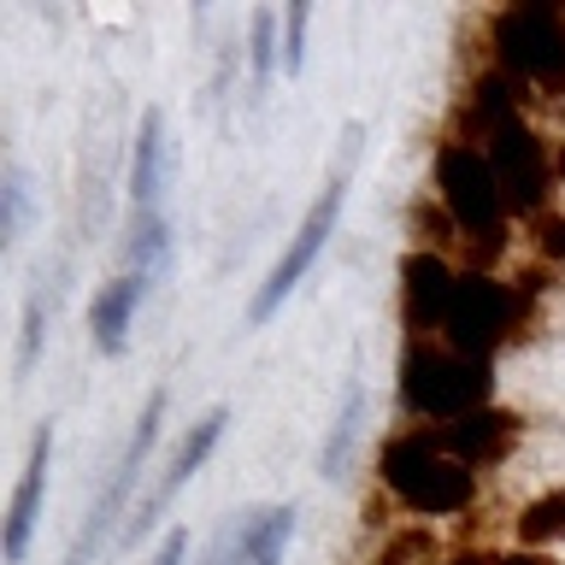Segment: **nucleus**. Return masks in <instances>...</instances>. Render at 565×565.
<instances>
[{"label":"nucleus","mask_w":565,"mask_h":565,"mask_svg":"<svg viewBox=\"0 0 565 565\" xmlns=\"http://www.w3.org/2000/svg\"><path fill=\"white\" fill-rule=\"evenodd\" d=\"M159 424H166V388H153L148 406H141V418H136V430H130V448L118 454L113 483H106V494L95 501V512H88V524H83L77 547H71V565H88V547H100L106 524H113L118 512H124V501H130L136 477H141V466H148V454H153V441H159Z\"/></svg>","instance_id":"nucleus-8"},{"label":"nucleus","mask_w":565,"mask_h":565,"mask_svg":"<svg viewBox=\"0 0 565 565\" xmlns=\"http://www.w3.org/2000/svg\"><path fill=\"white\" fill-rule=\"evenodd\" d=\"M489 47L494 65L512 71L519 83L565 95V7H547V0L501 7L489 18Z\"/></svg>","instance_id":"nucleus-5"},{"label":"nucleus","mask_w":565,"mask_h":565,"mask_svg":"<svg viewBox=\"0 0 565 565\" xmlns=\"http://www.w3.org/2000/svg\"><path fill=\"white\" fill-rule=\"evenodd\" d=\"M171 259V224L166 212H136V242H130V271L159 277Z\"/></svg>","instance_id":"nucleus-16"},{"label":"nucleus","mask_w":565,"mask_h":565,"mask_svg":"<svg viewBox=\"0 0 565 565\" xmlns=\"http://www.w3.org/2000/svg\"><path fill=\"white\" fill-rule=\"evenodd\" d=\"M554 177L565 183V141H559V153H554Z\"/></svg>","instance_id":"nucleus-28"},{"label":"nucleus","mask_w":565,"mask_h":565,"mask_svg":"<svg viewBox=\"0 0 565 565\" xmlns=\"http://www.w3.org/2000/svg\"><path fill=\"white\" fill-rule=\"evenodd\" d=\"M436 201L454 218L459 242L471 247V271H489L507 254V224L512 212L501 201V183L489 171V153L466 136H448L436 148Z\"/></svg>","instance_id":"nucleus-1"},{"label":"nucleus","mask_w":565,"mask_h":565,"mask_svg":"<svg viewBox=\"0 0 565 565\" xmlns=\"http://www.w3.org/2000/svg\"><path fill=\"white\" fill-rule=\"evenodd\" d=\"M47 459H53V436H47V430H35V441H30V459H24V477H18V494H12V512H7V565H18V559L30 554L35 519H42Z\"/></svg>","instance_id":"nucleus-12"},{"label":"nucleus","mask_w":565,"mask_h":565,"mask_svg":"<svg viewBox=\"0 0 565 565\" xmlns=\"http://www.w3.org/2000/svg\"><path fill=\"white\" fill-rule=\"evenodd\" d=\"M524 430V418L519 413H501V406H483V413H471V418H454V424H436L430 441L441 454H454L459 466H494V459H507V448L519 441Z\"/></svg>","instance_id":"nucleus-11"},{"label":"nucleus","mask_w":565,"mask_h":565,"mask_svg":"<svg viewBox=\"0 0 565 565\" xmlns=\"http://www.w3.org/2000/svg\"><path fill=\"white\" fill-rule=\"evenodd\" d=\"M183 554H189V530H171V536L159 542V559L153 565H183Z\"/></svg>","instance_id":"nucleus-25"},{"label":"nucleus","mask_w":565,"mask_h":565,"mask_svg":"<svg viewBox=\"0 0 565 565\" xmlns=\"http://www.w3.org/2000/svg\"><path fill=\"white\" fill-rule=\"evenodd\" d=\"M289 536H295V507L247 512L242 530H236V565H277Z\"/></svg>","instance_id":"nucleus-15"},{"label":"nucleus","mask_w":565,"mask_h":565,"mask_svg":"<svg viewBox=\"0 0 565 565\" xmlns=\"http://www.w3.org/2000/svg\"><path fill=\"white\" fill-rule=\"evenodd\" d=\"M307 7H289V12H282V24H289V47H282V71H289V77H295V71L300 65H307Z\"/></svg>","instance_id":"nucleus-22"},{"label":"nucleus","mask_w":565,"mask_h":565,"mask_svg":"<svg viewBox=\"0 0 565 565\" xmlns=\"http://www.w3.org/2000/svg\"><path fill=\"white\" fill-rule=\"evenodd\" d=\"M35 353H42V295H30L24 307V348H18V377L35 371Z\"/></svg>","instance_id":"nucleus-23"},{"label":"nucleus","mask_w":565,"mask_h":565,"mask_svg":"<svg viewBox=\"0 0 565 565\" xmlns=\"http://www.w3.org/2000/svg\"><path fill=\"white\" fill-rule=\"evenodd\" d=\"M559 536H565V489H547L519 512V542L542 547V542H559Z\"/></svg>","instance_id":"nucleus-17"},{"label":"nucleus","mask_w":565,"mask_h":565,"mask_svg":"<svg viewBox=\"0 0 565 565\" xmlns=\"http://www.w3.org/2000/svg\"><path fill=\"white\" fill-rule=\"evenodd\" d=\"M0 201H7V242H18V230H24V171L7 166V189H0Z\"/></svg>","instance_id":"nucleus-24"},{"label":"nucleus","mask_w":565,"mask_h":565,"mask_svg":"<svg viewBox=\"0 0 565 565\" xmlns=\"http://www.w3.org/2000/svg\"><path fill=\"white\" fill-rule=\"evenodd\" d=\"M141 289H148V277L124 271L118 282H106V289L95 295V307H88V330H95L100 353H124V330H130V312H136Z\"/></svg>","instance_id":"nucleus-13"},{"label":"nucleus","mask_w":565,"mask_h":565,"mask_svg":"<svg viewBox=\"0 0 565 565\" xmlns=\"http://www.w3.org/2000/svg\"><path fill=\"white\" fill-rule=\"evenodd\" d=\"M441 565H494V559H483V554H454V559H441Z\"/></svg>","instance_id":"nucleus-27"},{"label":"nucleus","mask_w":565,"mask_h":565,"mask_svg":"<svg viewBox=\"0 0 565 565\" xmlns=\"http://www.w3.org/2000/svg\"><path fill=\"white\" fill-rule=\"evenodd\" d=\"M494 565H554L547 554H536V547H512V554H501Z\"/></svg>","instance_id":"nucleus-26"},{"label":"nucleus","mask_w":565,"mask_h":565,"mask_svg":"<svg viewBox=\"0 0 565 565\" xmlns=\"http://www.w3.org/2000/svg\"><path fill=\"white\" fill-rule=\"evenodd\" d=\"M159 189H166V118H159V106H148L136 130V166H130L136 212H159Z\"/></svg>","instance_id":"nucleus-14"},{"label":"nucleus","mask_w":565,"mask_h":565,"mask_svg":"<svg viewBox=\"0 0 565 565\" xmlns=\"http://www.w3.org/2000/svg\"><path fill=\"white\" fill-rule=\"evenodd\" d=\"M353 153H360V124H348V141H342V166L330 171V183H324V194L312 201V212L300 218V230H295V242L282 247V259L271 265V277H265V289L254 295V307H247V324H265L282 300L295 295V282L312 271V259L324 254V242L335 236V218H342V206H348V166H353Z\"/></svg>","instance_id":"nucleus-6"},{"label":"nucleus","mask_w":565,"mask_h":565,"mask_svg":"<svg viewBox=\"0 0 565 565\" xmlns=\"http://www.w3.org/2000/svg\"><path fill=\"white\" fill-rule=\"evenodd\" d=\"M483 153H489L494 183H501L507 212H519V218H542L547 201H554V153L542 148V136L530 130L524 118H501L483 136Z\"/></svg>","instance_id":"nucleus-7"},{"label":"nucleus","mask_w":565,"mask_h":565,"mask_svg":"<svg viewBox=\"0 0 565 565\" xmlns=\"http://www.w3.org/2000/svg\"><path fill=\"white\" fill-rule=\"evenodd\" d=\"M377 477L406 512H418V519H454V512H466L477 501V471L459 466L454 454H441L424 424L383 441Z\"/></svg>","instance_id":"nucleus-2"},{"label":"nucleus","mask_w":565,"mask_h":565,"mask_svg":"<svg viewBox=\"0 0 565 565\" xmlns=\"http://www.w3.org/2000/svg\"><path fill=\"white\" fill-rule=\"evenodd\" d=\"M360 424H365V395L360 388H348V406H342V418H335V430H330V441H324V477H342V466H348V454H353V441H360Z\"/></svg>","instance_id":"nucleus-18"},{"label":"nucleus","mask_w":565,"mask_h":565,"mask_svg":"<svg viewBox=\"0 0 565 565\" xmlns=\"http://www.w3.org/2000/svg\"><path fill=\"white\" fill-rule=\"evenodd\" d=\"M454 271L436 247H413L401 259V330L406 342H436L441 318H448V300H454Z\"/></svg>","instance_id":"nucleus-9"},{"label":"nucleus","mask_w":565,"mask_h":565,"mask_svg":"<svg viewBox=\"0 0 565 565\" xmlns=\"http://www.w3.org/2000/svg\"><path fill=\"white\" fill-rule=\"evenodd\" d=\"M436 559V542H430V530L424 524H406L388 536V547L377 554V565H430Z\"/></svg>","instance_id":"nucleus-19"},{"label":"nucleus","mask_w":565,"mask_h":565,"mask_svg":"<svg viewBox=\"0 0 565 565\" xmlns=\"http://www.w3.org/2000/svg\"><path fill=\"white\" fill-rule=\"evenodd\" d=\"M489 388H494V365L466 360L448 342H406L401 353V406L413 418H436V424L471 418L489 406Z\"/></svg>","instance_id":"nucleus-4"},{"label":"nucleus","mask_w":565,"mask_h":565,"mask_svg":"<svg viewBox=\"0 0 565 565\" xmlns=\"http://www.w3.org/2000/svg\"><path fill=\"white\" fill-rule=\"evenodd\" d=\"M224 424H230V413H224V406H212L206 418H194V424H189V436H183V448L171 454L166 477H159V483H153V494H148V501L136 507V519H130V542H141V536H148V530H153V519H159V512L171 507V494H177V489H183V483H189L194 471L206 466V454L218 448Z\"/></svg>","instance_id":"nucleus-10"},{"label":"nucleus","mask_w":565,"mask_h":565,"mask_svg":"<svg viewBox=\"0 0 565 565\" xmlns=\"http://www.w3.org/2000/svg\"><path fill=\"white\" fill-rule=\"evenodd\" d=\"M247 47H254V88H265V83H271V71H277V12H254Z\"/></svg>","instance_id":"nucleus-20"},{"label":"nucleus","mask_w":565,"mask_h":565,"mask_svg":"<svg viewBox=\"0 0 565 565\" xmlns=\"http://www.w3.org/2000/svg\"><path fill=\"white\" fill-rule=\"evenodd\" d=\"M530 242H536V254L547 265H565V212L547 206L542 218H530Z\"/></svg>","instance_id":"nucleus-21"},{"label":"nucleus","mask_w":565,"mask_h":565,"mask_svg":"<svg viewBox=\"0 0 565 565\" xmlns=\"http://www.w3.org/2000/svg\"><path fill=\"white\" fill-rule=\"evenodd\" d=\"M542 295V277H524L519 289L489 271H459L448 318H441V342L466 360H494V348L524 335L530 324V300Z\"/></svg>","instance_id":"nucleus-3"}]
</instances>
